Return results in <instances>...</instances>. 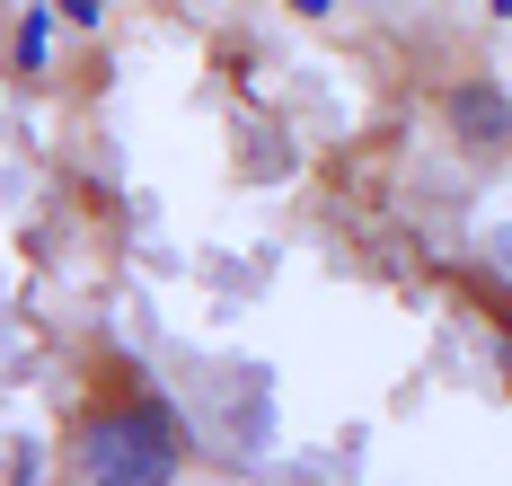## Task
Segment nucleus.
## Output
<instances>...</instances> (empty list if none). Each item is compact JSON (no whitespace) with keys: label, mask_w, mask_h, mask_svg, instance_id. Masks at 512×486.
<instances>
[{"label":"nucleus","mask_w":512,"mask_h":486,"mask_svg":"<svg viewBox=\"0 0 512 486\" xmlns=\"http://www.w3.org/2000/svg\"><path fill=\"white\" fill-rule=\"evenodd\" d=\"M177 469H186V425L142 380H115L106 398H89L62 442V486H168Z\"/></svg>","instance_id":"f257e3e1"},{"label":"nucleus","mask_w":512,"mask_h":486,"mask_svg":"<svg viewBox=\"0 0 512 486\" xmlns=\"http://www.w3.org/2000/svg\"><path fill=\"white\" fill-rule=\"evenodd\" d=\"M442 115H451V133H460L468 151H504L512 142V98L486 89V80H460V89L442 98Z\"/></svg>","instance_id":"f03ea898"},{"label":"nucleus","mask_w":512,"mask_h":486,"mask_svg":"<svg viewBox=\"0 0 512 486\" xmlns=\"http://www.w3.org/2000/svg\"><path fill=\"white\" fill-rule=\"evenodd\" d=\"M45 45H53V9H18V62L45 71Z\"/></svg>","instance_id":"7ed1b4c3"},{"label":"nucleus","mask_w":512,"mask_h":486,"mask_svg":"<svg viewBox=\"0 0 512 486\" xmlns=\"http://www.w3.org/2000/svg\"><path fill=\"white\" fill-rule=\"evenodd\" d=\"M53 9H62L71 27H98V18H106V0H53Z\"/></svg>","instance_id":"20e7f679"},{"label":"nucleus","mask_w":512,"mask_h":486,"mask_svg":"<svg viewBox=\"0 0 512 486\" xmlns=\"http://www.w3.org/2000/svg\"><path fill=\"white\" fill-rule=\"evenodd\" d=\"M292 9H301V18H318V9H327V0H292Z\"/></svg>","instance_id":"39448f33"},{"label":"nucleus","mask_w":512,"mask_h":486,"mask_svg":"<svg viewBox=\"0 0 512 486\" xmlns=\"http://www.w3.org/2000/svg\"><path fill=\"white\" fill-rule=\"evenodd\" d=\"M495 9H504V18H512V0H495Z\"/></svg>","instance_id":"423d86ee"}]
</instances>
